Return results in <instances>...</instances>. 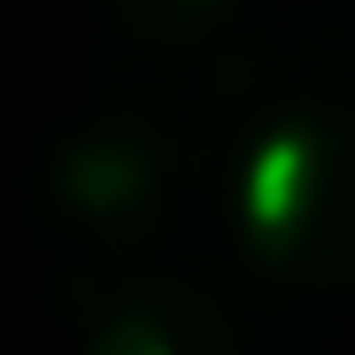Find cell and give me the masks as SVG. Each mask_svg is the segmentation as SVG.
I'll return each mask as SVG.
<instances>
[{
    "instance_id": "obj_1",
    "label": "cell",
    "mask_w": 355,
    "mask_h": 355,
    "mask_svg": "<svg viewBox=\"0 0 355 355\" xmlns=\"http://www.w3.org/2000/svg\"><path fill=\"white\" fill-rule=\"evenodd\" d=\"M240 224L263 263L355 278V116H293L240 170Z\"/></svg>"
},
{
    "instance_id": "obj_2",
    "label": "cell",
    "mask_w": 355,
    "mask_h": 355,
    "mask_svg": "<svg viewBox=\"0 0 355 355\" xmlns=\"http://www.w3.org/2000/svg\"><path fill=\"white\" fill-rule=\"evenodd\" d=\"M85 355H232V324L193 286H116V302L93 317Z\"/></svg>"
},
{
    "instance_id": "obj_3",
    "label": "cell",
    "mask_w": 355,
    "mask_h": 355,
    "mask_svg": "<svg viewBox=\"0 0 355 355\" xmlns=\"http://www.w3.org/2000/svg\"><path fill=\"white\" fill-rule=\"evenodd\" d=\"M116 16L139 39H193L224 16V0H116Z\"/></svg>"
}]
</instances>
